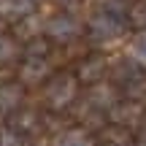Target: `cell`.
<instances>
[{"label": "cell", "mask_w": 146, "mask_h": 146, "mask_svg": "<svg viewBox=\"0 0 146 146\" xmlns=\"http://www.w3.org/2000/svg\"><path fill=\"white\" fill-rule=\"evenodd\" d=\"M22 103V87L19 84H3L0 87V114H11Z\"/></svg>", "instance_id": "obj_9"}, {"label": "cell", "mask_w": 146, "mask_h": 146, "mask_svg": "<svg viewBox=\"0 0 146 146\" xmlns=\"http://www.w3.org/2000/svg\"><path fill=\"white\" fill-rule=\"evenodd\" d=\"M16 57V43L11 41L8 35H3L0 33V62H8V60Z\"/></svg>", "instance_id": "obj_15"}, {"label": "cell", "mask_w": 146, "mask_h": 146, "mask_svg": "<svg viewBox=\"0 0 146 146\" xmlns=\"http://www.w3.org/2000/svg\"><path fill=\"white\" fill-rule=\"evenodd\" d=\"M87 103L92 106L95 111H111L119 100H116V92H114L111 87H106V84H95V87L89 89Z\"/></svg>", "instance_id": "obj_7"}, {"label": "cell", "mask_w": 146, "mask_h": 146, "mask_svg": "<svg viewBox=\"0 0 146 146\" xmlns=\"http://www.w3.org/2000/svg\"><path fill=\"white\" fill-rule=\"evenodd\" d=\"M122 30H125V25H122V19H116V16L111 14H95L92 22H89V35H92V41L98 43H108V41H116V38L122 35Z\"/></svg>", "instance_id": "obj_2"}, {"label": "cell", "mask_w": 146, "mask_h": 146, "mask_svg": "<svg viewBox=\"0 0 146 146\" xmlns=\"http://www.w3.org/2000/svg\"><path fill=\"white\" fill-rule=\"evenodd\" d=\"M114 84L122 87V92L127 98H135L143 89V76H141V65H135L133 60H125L122 65H116L114 70Z\"/></svg>", "instance_id": "obj_3"}, {"label": "cell", "mask_w": 146, "mask_h": 146, "mask_svg": "<svg viewBox=\"0 0 146 146\" xmlns=\"http://www.w3.org/2000/svg\"><path fill=\"white\" fill-rule=\"evenodd\" d=\"M98 146H122V143H116V141H100Z\"/></svg>", "instance_id": "obj_20"}, {"label": "cell", "mask_w": 146, "mask_h": 146, "mask_svg": "<svg viewBox=\"0 0 146 146\" xmlns=\"http://www.w3.org/2000/svg\"><path fill=\"white\" fill-rule=\"evenodd\" d=\"M78 33H81V25H78L70 14H57V16H52V19L46 22V35L52 38V41H57V43L73 41Z\"/></svg>", "instance_id": "obj_4"}, {"label": "cell", "mask_w": 146, "mask_h": 146, "mask_svg": "<svg viewBox=\"0 0 146 146\" xmlns=\"http://www.w3.org/2000/svg\"><path fill=\"white\" fill-rule=\"evenodd\" d=\"M62 3H78V0H62Z\"/></svg>", "instance_id": "obj_21"}, {"label": "cell", "mask_w": 146, "mask_h": 146, "mask_svg": "<svg viewBox=\"0 0 146 146\" xmlns=\"http://www.w3.org/2000/svg\"><path fill=\"white\" fill-rule=\"evenodd\" d=\"M141 146H146V122H143V127H141Z\"/></svg>", "instance_id": "obj_19"}, {"label": "cell", "mask_w": 146, "mask_h": 146, "mask_svg": "<svg viewBox=\"0 0 146 146\" xmlns=\"http://www.w3.org/2000/svg\"><path fill=\"white\" fill-rule=\"evenodd\" d=\"M16 127H27V130H30L33 125H35V114H33V111H27V114H22L19 116V122H14Z\"/></svg>", "instance_id": "obj_18"}, {"label": "cell", "mask_w": 146, "mask_h": 146, "mask_svg": "<svg viewBox=\"0 0 146 146\" xmlns=\"http://www.w3.org/2000/svg\"><path fill=\"white\" fill-rule=\"evenodd\" d=\"M127 11H130L127 0H103V14H111L116 19H122V16H127Z\"/></svg>", "instance_id": "obj_14"}, {"label": "cell", "mask_w": 146, "mask_h": 146, "mask_svg": "<svg viewBox=\"0 0 146 146\" xmlns=\"http://www.w3.org/2000/svg\"><path fill=\"white\" fill-rule=\"evenodd\" d=\"M108 116H111L114 125H135V122H141L143 108L135 100H122V103H116L114 108L108 111Z\"/></svg>", "instance_id": "obj_5"}, {"label": "cell", "mask_w": 146, "mask_h": 146, "mask_svg": "<svg viewBox=\"0 0 146 146\" xmlns=\"http://www.w3.org/2000/svg\"><path fill=\"white\" fill-rule=\"evenodd\" d=\"M54 146H95V143H92V138H89L84 130L73 127V130L60 133V135L54 138Z\"/></svg>", "instance_id": "obj_11"}, {"label": "cell", "mask_w": 146, "mask_h": 146, "mask_svg": "<svg viewBox=\"0 0 146 146\" xmlns=\"http://www.w3.org/2000/svg\"><path fill=\"white\" fill-rule=\"evenodd\" d=\"M76 92H78V81L76 76H70V73H60V76H54L52 81H49L46 87V103L49 108H65V106H70L73 100H76Z\"/></svg>", "instance_id": "obj_1"}, {"label": "cell", "mask_w": 146, "mask_h": 146, "mask_svg": "<svg viewBox=\"0 0 146 146\" xmlns=\"http://www.w3.org/2000/svg\"><path fill=\"white\" fill-rule=\"evenodd\" d=\"M103 73H106V60L100 57V54H92V57H87L81 65H78V70H76V81L98 84L100 78H103Z\"/></svg>", "instance_id": "obj_6"}, {"label": "cell", "mask_w": 146, "mask_h": 146, "mask_svg": "<svg viewBox=\"0 0 146 146\" xmlns=\"http://www.w3.org/2000/svg\"><path fill=\"white\" fill-rule=\"evenodd\" d=\"M127 19H130V25L143 27V30H146V0H141V3H135V5H130Z\"/></svg>", "instance_id": "obj_13"}, {"label": "cell", "mask_w": 146, "mask_h": 146, "mask_svg": "<svg viewBox=\"0 0 146 146\" xmlns=\"http://www.w3.org/2000/svg\"><path fill=\"white\" fill-rule=\"evenodd\" d=\"M0 146H22L14 127H0Z\"/></svg>", "instance_id": "obj_17"}, {"label": "cell", "mask_w": 146, "mask_h": 146, "mask_svg": "<svg viewBox=\"0 0 146 146\" xmlns=\"http://www.w3.org/2000/svg\"><path fill=\"white\" fill-rule=\"evenodd\" d=\"M46 41L43 38H38V41H30L27 43V60H43V54H46Z\"/></svg>", "instance_id": "obj_16"}, {"label": "cell", "mask_w": 146, "mask_h": 146, "mask_svg": "<svg viewBox=\"0 0 146 146\" xmlns=\"http://www.w3.org/2000/svg\"><path fill=\"white\" fill-rule=\"evenodd\" d=\"M43 76H49V62L46 60H27V62L22 65V81L38 84Z\"/></svg>", "instance_id": "obj_10"}, {"label": "cell", "mask_w": 146, "mask_h": 146, "mask_svg": "<svg viewBox=\"0 0 146 146\" xmlns=\"http://www.w3.org/2000/svg\"><path fill=\"white\" fill-rule=\"evenodd\" d=\"M130 60L135 65H146V30H141L130 43Z\"/></svg>", "instance_id": "obj_12"}, {"label": "cell", "mask_w": 146, "mask_h": 146, "mask_svg": "<svg viewBox=\"0 0 146 146\" xmlns=\"http://www.w3.org/2000/svg\"><path fill=\"white\" fill-rule=\"evenodd\" d=\"M30 11H33V0H0V16L11 22L30 16Z\"/></svg>", "instance_id": "obj_8"}, {"label": "cell", "mask_w": 146, "mask_h": 146, "mask_svg": "<svg viewBox=\"0 0 146 146\" xmlns=\"http://www.w3.org/2000/svg\"><path fill=\"white\" fill-rule=\"evenodd\" d=\"M33 3H35V0H33Z\"/></svg>", "instance_id": "obj_22"}]
</instances>
